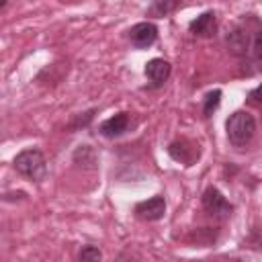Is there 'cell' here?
Segmentation results:
<instances>
[{
    "mask_svg": "<svg viewBox=\"0 0 262 262\" xmlns=\"http://www.w3.org/2000/svg\"><path fill=\"white\" fill-rule=\"evenodd\" d=\"M12 166L20 176H25L33 182H41L47 176V160H45L43 151L37 147H29V149H23L20 154H16L12 160Z\"/></svg>",
    "mask_w": 262,
    "mask_h": 262,
    "instance_id": "6da1fadb",
    "label": "cell"
},
{
    "mask_svg": "<svg viewBox=\"0 0 262 262\" xmlns=\"http://www.w3.org/2000/svg\"><path fill=\"white\" fill-rule=\"evenodd\" d=\"M225 131H227V139L231 145L246 147L256 133V121L248 111H235L225 121Z\"/></svg>",
    "mask_w": 262,
    "mask_h": 262,
    "instance_id": "7a4b0ae2",
    "label": "cell"
},
{
    "mask_svg": "<svg viewBox=\"0 0 262 262\" xmlns=\"http://www.w3.org/2000/svg\"><path fill=\"white\" fill-rule=\"evenodd\" d=\"M201 203H203V209H205L211 217H215V219H227V217L233 213V205H231V203L221 194V190L215 188V186H207V188H205Z\"/></svg>",
    "mask_w": 262,
    "mask_h": 262,
    "instance_id": "3957f363",
    "label": "cell"
},
{
    "mask_svg": "<svg viewBox=\"0 0 262 262\" xmlns=\"http://www.w3.org/2000/svg\"><path fill=\"white\" fill-rule=\"evenodd\" d=\"M168 154L174 162H180L184 166H192L199 156H201V149H199V143H194L192 139L188 137H178L174 139L170 145H168Z\"/></svg>",
    "mask_w": 262,
    "mask_h": 262,
    "instance_id": "277c9868",
    "label": "cell"
},
{
    "mask_svg": "<svg viewBox=\"0 0 262 262\" xmlns=\"http://www.w3.org/2000/svg\"><path fill=\"white\" fill-rule=\"evenodd\" d=\"M127 37H129V41H131V45L135 49H147L158 39V27L154 23H149V20H143V23L133 25L127 31Z\"/></svg>",
    "mask_w": 262,
    "mask_h": 262,
    "instance_id": "5b68a950",
    "label": "cell"
},
{
    "mask_svg": "<svg viewBox=\"0 0 262 262\" xmlns=\"http://www.w3.org/2000/svg\"><path fill=\"white\" fill-rule=\"evenodd\" d=\"M133 213H135V217L137 219H141V221H158V219H162L164 215H166V201H164V196H151V199H147V201H141V203H137L135 207H133Z\"/></svg>",
    "mask_w": 262,
    "mask_h": 262,
    "instance_id": "8992f818",
    "label": "cell"
},
{
    "mask_svg": "<svg viewBox=\"0 0 262 262\" xmlns=\"http://www.w3.org/2000/svg\"><path fill=\"white\" fill-rule=\"evenodd\" d=\"M143 74H145V78L151 82V86H162V84L170 78L172 66H170L166 59H162V57H154V59H149V61L145 63Z\"/></svg>",
    "mask_w": 262,
    "mask_h": 262,
    "instance_id": "52a82bcc",
    "label": "cell"
},
{
    "mask_svg": "<svg viewBox=\"0 0 262 262\" xmlns=\"http://www.w3.org/2000/svg\"><path fill=\"white\" fill-rule=\"evenodd\" d=\"M127 129H129V113H117V115L108 117L106 121H102L98 125L100 135L108 137V139H115V137L123 135Z\"/></svg>",
    "mask_w": 262,
    "mask_h": 262,
    "instance_id": "ba28073f",
    "label": "cell"
},
{
    "mask_svg": "<svg viewBox=\"0 0 262 262\" xmlns=\"http://www.w3.org/2000/svg\"><path fill=\"white\" fill-rule=\"evenodd\" d=\"M215 29H217V14L213 10H207L188 23V31L194 37H211L215 35Z\"/></svg>",
    "mask_w": 262,
    "mask_h": 262,
    "instance_id": "9c48e42d",
    "label": "cell"
},
{
    "mask_svg": "<svg viewBox=\"0 0 262 262\" xmlns=\"http://www.w3.org/2000/svg\"><path fill=\"white\" fill-rule=\"evenodd\" d=\"M225 43H227V47L231 49V53H235V55H244V53L250 49L252 39H250V33L237 25V27H233V29L227 33Z\"/></svg>",
    "mask_w": 262,
    "mask_h": 262,
    "instance_id": "30bf717a",
    "label": "cell"
},
{
    "mask_svg": "<svg viewBox=\"0 0 262 262\" xmlns=\"http://www.w3.org/2000/svg\"><path fill=\"white\" fill-rule=\"evenodd\" d=\"M180 2L182 0H154L149 4V8L145 10V14L151 16V18H164V16L172 14L180 6Z\"/></svg>",
    "mask_w": 262,
    "mask_h": 262,
    "instance_id": "8fae6325",
    "label": "cell"
},
{
    "mask_svg": "<svg viewBox=\"0 0 262 262\" xmlns=\"http://www.w3.org/2000/svg\"><path fill=\"white\" fill-rule=\"evenodd\" d=\"M221 96H223V92H221L219 88H215V90H211V92L205 94V98H203V117H205V119H209V117L219 108Z\"/></svg>",
    "mask_w": 262,
    "mask_h": 262,
    "instance_id": "7c38bea8",
    "label": "cell"
},
{
    "mask_svg": "<svg viewBox=\"0 0 262 262\" xmlns=\"http://www.w3.org/2000/svg\"><path fill=\"white\" fill-rule=\"evenodd\" d=\"M74 162L78 166H88V168H94L96 164V154L90 145H78V149L74 151Z\"/></svg>",
    "mask_w": 262,
    "mask_h": 262,
    "instance_id": "4fadbf2b",
    "label": "cell"
},
{
    "mask_svg": "<svg viewBox=\"0 0 262 262\" xmlns=\"http://www.w3.org/2000/svg\"><path fill=\"white\" fill-rule=\"evenodd\" d=\"M250 49H252V55H254V59H256L258 63H262V29H260V31L254 35Z\"/></svg>",
    "mask_w": 262,
    "mask_h": 262,
    "instance_id": "5bb4252c",
    "label": "cell"
},
{
    "mask_svg": "<svg viewBox=\"0 0 262 262\" xmlns=\"http://www.w3.org/2000/svg\"><path fill=\"white\" fill-rule=\"evenodd\" d=\"M78 258L80 260H100L102 258V254H100V250L98 248H94V246H84L82 250H80V254H78Z\"/></svg>",
    "mask_w": 262,
    "mask_h": 262,
    "instance_id": "9a60e30c",
    "label": "cell"
},
{
    "mask_svg": "<svg viewBox=\"0 0 262 262\" xmlns=\"http://www.w3.org/2000/svg\"><path fill=\"white\" fill-rule=\"evenodd\" d=\"M248 102H250V104H256V106L262 108V84H258L254 90L248 92Z\"/></svg>",
    "mask_w": 262,
    "mask_h": 262,
    "instance_id": "2e32d148",
    "label": "cell"
},
{
    "mask_svg": "<svg viewBox=\"0 0 262 262\" xmlns=\"http://www.w3.org/2000/svg\"><path fill=\"white\" fill-rule=\"evenodd\" d=\"M94 113H96L94 108H92V111H88V113H84V117H78L70 127H72V129H76V127H80V125H82V127H86V125L90 123V119L94 117Z\"/></svg>",
    "mask_w": 262,
    "mask_h": 262,
    "instance_id": "e0dca14e",
    "label": "cell"
}]
</instances>
